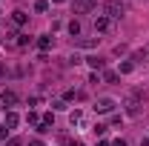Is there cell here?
I'll return each mask as SVG.
<instances>
[{
  "mask_svg": "<svg viewBox=\"0 0 149 146\" xmlns=\"http://www.w3.org/2000/svg\"><path fill=\"white\" fill-rule=\"evenodd\" d=\"M26 120H29V123H35V126H40V115H37V112H29V115H26Z\"/></svg>",
  "mask_w": 149,
  "mask_h": 146,
  "instance_id": "19",
  "label": "cell"
},
{
  "mask_svg": "<svg viewBox=\"0 0 149 146\" xmlns=\"http://www.w3.org/2000/svg\"><path fill=\"white\" fill-rule=\"evenodd\" d=\"M106 129H109L106 123H95V126H92V132H95V135H106Z\"/></svg>",
  "mask_w": 149,
  "mask_h": 146,
  "instance_id": "20",
  "label": "cell"
},
{
  "mask_svg": "<svg viewBox=\"0 0 149 146\" xmlns=\"http://www.w3.org/2000/svg\"><path fill=\"white\" fill-rule=\"evenodd\" d=\"M69 35H72V37L80 35V20H72V23H69Z\"/></svg>",
  "mask_w": 149,
  "mask_h": 146,
  "instance_id": "14",
  "label": "cell"
},
{
  "mask_svg": "<svg viewBox=\"0 0 149 146\" xmlns=\"http://www.w3.org/2000/svg\"><path fill=\"white\" fill-rule=\"evenodd\" d=\"M3 74H6V63L0 60V77H3Z\"/></svg>",
  "mask_w": 149,
  "mask_h": 146,
  "instance_id": "25",
  "label": "cell"
},
{
  "mask_svg": "<svg viewBox=\"0 0 149 146\" xmlns=\"http://www.w3.org/2000/svg\"><path fill=\"white\" fill-rule=\"evenodd\" d=\"M115 106H118V103H115L112 97H97V100H95V112H97V115H109V112H115Z\"/></svg>",
  "mask_w": 149,
  "mask_h": 146,
  "instance_id": "5",
  "label": "cell"
},
{
  "mask_svg": "<svg viewBox=\"0 0 149 146\" xmlns=\"http://www.w3.org/2000/svg\"><path fill=\"white\" fill-rule=\"evenodd\" d=\"M112 146H126V140H123V138H118V140H112Z\"/></svg>",
  "mask_w": 149,
  "mask_h": 146,
  "instance_id": "24",
  "label": "cell"
},
{
  "mask_svg": "<svg viewBox=\"0 0 149 146\" xmlns=\"http://www.w3.org/2000/svg\"><path fill=\"white\" fill-rule=\"evenodd\" d=\"M95 32H97V35H106V32H115V20L103 17V15H97V17H95Z\"/></svg>",
  "mask_w": 149,
  "mask_h": 146,
  "instance_id": "4",
  "label": "cell"
},
{
  "mask_svg": "<svg viewBox=\"0 0 149 146\" xmlns=\"http://www.w3.org/2000/svg\"><path fill=\"white\" fill-rule=\"evenodd\" d=\"M29 146H46V143H43V140H32Z\"/></svg>",
  "mask_w": 149,
  "mask_h": 146,
  "instance_id": "26",
  "label": "cell"
},
{
  "mask_svg": "<svg viewBox=\"0 0 149 146\" xmlns=\"http://www.w3.org/2000/svg\"><path fill=\"white\" fill-rule=\"evenodd\" d=\"M0 23H3V15H0Z\"/></svg>",
  "mask_w": 149,
  "mask_h": 146,
  "instance_id": "28",
  "label": "cell"
},
{
  "mask_svg": "<svg viewBox=\"0 0 149 146\" xmlns=\"http://www.w3.org/2000/svg\"><path fill=\"white\" fill-rule=\"evenodd\" d=\"M0 140H3V138H0Z\"/></svg>",
  "mask_w": 149,
  "mask_h": 146,
  "instance_id": "29",
  "label": "cell"
},
{
  "mask_svg": "<svg viewBox=\"0 0 149 146\" xmlns=\"http://www.w3.org/2000/svg\"><path fill=\"white\" fill-rule=\"evenodd\" d=\"M100 80H103V83H118V80H120V74H118V72H112V69H103Z\"/></svg>",
  "mask_w": 149,
  "mask_h": 146,
  "instance_id": "8",
  "label": "cell"
},
{
  "mask_svg": "<svg viewBox=\"0 0 149 146\" xmlns=\"http://www.w3.org/2000/svg\"><path fill=\"white\" fill-rule=\"evenodd\" d=\"M80 46H83V49H92V46H97V40H89V37H86V40H80Z\"/></svg>",
  "mask_w": 149,
  "mask_h": 146,
  "instance_id": "22",
  "label": "cell"
},
{
  "mask_svg": "<svg viewBox=\"0 0 149 146\" xmlns=\"http://www.w3.org/2000/svg\"><path fill=\"white\" fill-rule=\"evenodd\" d=\"M15 43L23 49V46H29V43H32V37H29V35H17V40H15Z\"/></svg>",
  "mask_w": 149,
  "mask_h": 146,
  "instance_id": "18",
  "label": "cell"
},
{
  "mask_svg": "<svg viewBox=\"0 0 149 146\" xmlns=\"http://www.w3.org/2000/svg\"><path fill=\"white\" fill-rule=\"evenodd\" d=\"M49 46H52V37H49V35H43V37H37V49H40V52H46V49H49Z\"/></svg>",
  "mask_w": 149,
  "mask_h": 146,
  "instance_id": "13",
  "label": "cell"
},
{
  "mask_svg": "<svg viewBox=\"0 0 149 146\" xmlns=\"http://www.w3.org/2000/svg\"><path fill=\"white\" fill-rule=\"evenodd\" d=\"M86 63L92 66L95 72H103V66H106V60L103 57H97V55H92V57H86Z\"/></svg>",
  "mask_w": 149,
  "mask_h": 146,
  "instance_id": "7",
  "label": "cell"
},
{
  "mask_svg": "<svg viewBox=\"0 0 149 146\" xmlns=\"http://www.w3.org/2000/svg\"><path fill=\"white\" fill-rule=\"evenodd\" d=\"M143 60H146V52H141V49L132 52V63H143Z\"/></svg>",
  "mask_w": 149,
  "mask_h": 146,
  "instance_id": "17",
  "label": "cell"
},
{
  "mask_svg": "<svg viewBox=\"0 0 149 146\" xmlns=\"http://www.w3.org/2000/svg\"><path fill=\"white\" fill-rule=\"evenodd\" d=\"M0 100H3L6 106H15V103H17V95H15V92H3V95H0Z\"/></svg>",
  "mask_w": 149,
  "mask_h": 146,
  "instance_id": "11",
  "label": "cell"
},
{
  "mask_svg": "<svg viewBox=\"0 0 149 146\" xmlns=\"http://www.w3.org/2000/svg\"><path fill=\"white\" fill-rule=\"evenodd\" d=\"M129 72H135V63H132V60H123V63L118 66V74H129Z\"/></svg>",
  "mask_w": 149,
  "mask_h": 146,
  "instance_id": "12",
  "label": "cell"
},
{
  "mask_svg": "<svg viewBox=\"0 0 149 146\" xmlns=\"http://www.w3.org/2000/svg\"><path fill=\"white\" fill-rule=\"evenodd\" d=\"M17 123H20V115H17V112H6V115H3V129H0V138L6 140V135H9L12 129H17Z\"/></svg>",
  "mask_w": 149,
  "mask_h": 146,
  "instance_id": "3",
  "label": "cell"
},
{
  "mask_svg": "<svg viewBox=\"0 0 149 146\" xmlns=\"http://www.w3.org/2000/svg\"><path fill=\"white\" fill-rule=\"evenodd\" d=\"M69 123H72V126H80V123H83V112H80V109L69 112Z\"/></svg>",
  "mask_w": 149,
  "mask_h": 146,
  "instance_id": "10",
  "label": "cell"
},
{
  "mask_svg": "<svg viewBox=\"0 0 149 146\" xmlns=\"http://www.w3.org/2000/svg\"><path fill=\"white\" fill-rule=\"evenodd\" d=\"M141 146H149V138H143V140H141Z\"/></svg>",
  "mask_w": 149,
  "mask_h": 146,
  "instance_id": "27",
  "label": "cell"
},
{
  "mask_svg": "<svg viewBox=\"0 0 149 146\" xmlns=\"http://www.w3.org/2000/svg\"><path fill=\"white\" fill-rule=\"evenodd\" d=\"M52 109H55V112H63V109H66V100H55Z\"/></svg>",
  "mask_w": 149,
  "mask_h": 146,
  "instance_id": "21",
  "label": "cell"
},
{
  "mask_svg": "<svg viewBox=\"0 0 149 146\" xmlns=\"http://www.w3.org/2000/svg\"><path fill=\"white\" fill-rule=\"evenodd\" d=\"M26 20H29V15H26V12H12V23H15V26H23V23H26Z\"/></svg>",
  "mask_w": 149,
  "mask_h": 146,
  "instance_id": "9",
  "label": "cell"
},
{
  "mask_svg": "<svg viewBox=\"0 0 149 146\" xmlns=\"http://www.w3.org/2000/svg\"><path fill=\"white\" fill-rule=\"evenodd\" d=\"M95 6H97V0H72V9L77 15H86V12H92Z\"/></svg>",
  "mask_w": 149,
  "mask_h": 146,
  "instance_id": "6",
  "label": "cell"
},
{
  "mask_svg": "<svg viewBox=\"0 0 149 146\" xmlns=\"http://www.w3.org/2000/svg\"><path fill=\"white\" fill-rule=\"evenodd\" d=\"M35 12H40V15L49 12V0H37V3H35Z\"/></svg>",
  "mask_w": 149,
  "mask_h": 146,
  "instance_id": "16",
  "label": "cell"
},
{
  "mask_svg": "<svg viewBox=\"0 0 149 146\" xmlns=\"http://www.w3.org/2000/svg\"><path fill=\"white\" fill-rule=\"evenodd\" d=\"M6 146H23V140H20V138H9V140H6Z\"/></svg>",
  "mask_w": 149,
  "mask_h": 146,
  "instance_id": "23",
  "label": "cell"
},
{
  "mask_svg": "<svg viewBox=\"0 0 149 146\" xmlns=\"http://www.w3.org/2000/svg\"><path fill=\"white\" fill-rule=\"evenodd\" d=\"M123 106H126V115H132V117H135V115H138V112H141V106H143V92H129V95H126V100H123Z\"/></svg>",
  "mask_w": 149,
  "mask_h": 146,
  "instance_id": "2",
  "label": "cell"
},
{
  "mask_svg": "<svg viewBox=\"0 0 149 146\" xmlns=\"http://www.w3.org/2000/svg\"><path fill=\"white\" fill-rule=\"evenodd\" d=\"M100 12H103V17H109V20H120L126 15V6H123L120 0H106Z\"/></svg>",
  "mask_w": 149,
  "mask_h": 146,
  "instance_id": "1",
  "label": "cell"
},
{
  "mask_svg": "<svg viewBox=\"0 0 149 146\" xmlns=\"http://www.w3.org/2000/svg\"><path fill=\"white\" fill-rule=\"evenodd\" d=\"M40 123H46V126L52 129V126H55V115H52V112H46V115L40 117Z\"/></svg>",
  "mask_w": 149,
  "mask_h": 146,
  "instance_id": "15",
  "label": "cell"
}]
</instances>
